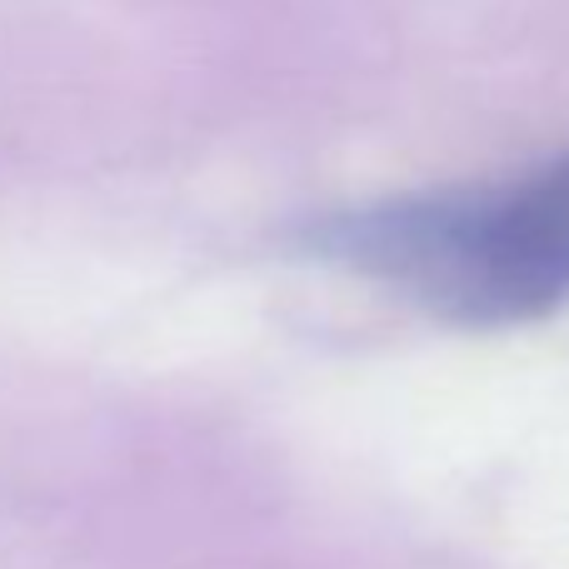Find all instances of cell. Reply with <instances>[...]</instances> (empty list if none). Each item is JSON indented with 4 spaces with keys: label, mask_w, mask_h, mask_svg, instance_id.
I'll use <instances>...</instances> for the list:
<instances>
[{
    "label": "cell",
    "mask_w": 569,
    "mask_h": 569,
    "mask_svg": "<svg viewBox=\"0 0 569 569\" xmlns=\"http://www.w3.org/2000/svg\"><path fill=\"white\" fill-rule=\"evenodd\" d=\"M315 256L385 280L450 325H530L569 305V150L500 186L340 210L305 230Z\"/></svg>",
    "instance_id": "1"
}]
</instances>
